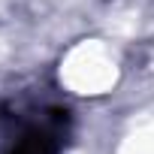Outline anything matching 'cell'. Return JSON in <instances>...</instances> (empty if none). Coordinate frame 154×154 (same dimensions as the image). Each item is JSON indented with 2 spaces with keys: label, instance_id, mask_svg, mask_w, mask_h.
Listing matches in <instances>:
<instances>
[{
  "label": "cell",
  "instance_id": "1",
  "mask_svg": "<svg viewBox=\"0 0 154 154\" xmlns=\"http://www.w3.org/2000/svg\"><path fill=\"white\" fill-rule=\"evenodd\" d=\"M115 54L103 45H85L72 51L69 63L60 66V79H66V85L75 94H103L106 85H115Z\"/></svg>",
  "mask_w": 154,
  "mask_h": 154
}]
</instances>
